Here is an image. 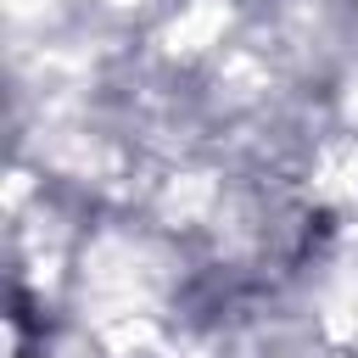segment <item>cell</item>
Wrapping results in <instances>:
<instances>
[]
</instances>
